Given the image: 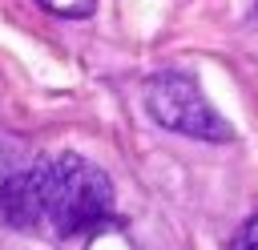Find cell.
Listing matches in <instances>:
<instances>
[{
  "label": "cell",
  "mask_w": 258,
  "mask_h": 250,
  "mask_svg": "<svg viewBox=\"0 0 258 250\" xmlns=\"http://www.w3.org/2000/svg\"><path fill=\"white\" fill-rule=\"evenodd\" d=\"M40 222H48L60 238L93 234L113 222V181L105 169L77 153H60L40 165Z\"/></svg>",
  "instance_id": "cell-1"
},
{
  "label": "cell",
  "mask_w": 258,
  "mask_h": 250,
  "mask_svg": "<svg viewBox=\"0 0 258 250\" xmlns=\"http://www.w3.org/2000/svg\"><path fill=\"white\" fill-rule=\"evenodd\" d=\"M145 109L157 125L185 133V137H198V141H230L234 137L230 121L218 117V109L206 101L202 85L177 69L153 73L145 81Z\"/></svg>",
  "instance_id": "cell-2"
},
{
  "label": "cell",
  "mask_w": 258,
  "mask_h": 250,
  "mask_svg": "<svg viewBox=\"0 0 258 250\" xmlns=\"http://www.w3.org/2000/svg\"><path fill=\"white\" fill-rule=\"evenodd\" d=\"M0 218L16 230L40 226V165L20 169L0 185Z\"/></svg>",
  "instance_id": "cell-3"
},
{
  "label": "cell",
  "mask_w": 258,
  "mask_h": 250,
  "mask_svg": "<svg viewBox=\"0 0 258 250\" xmlns=\"http://www.w3.org/2000/svg\"><path fill=\"white\" fill-rule=\"evenodd\" d=\"M40 8H48L52 16H64V20H81L97 8V0H36Z\"/></svg>",
  "instance_id": "cell-4"
},
{
  "label": "cell",
  "mask_w": 258,
  "mask_h": 250,
  "mask_svg": "<svg viewBox=\"0 0 258 250\" xmlns=\"http://www.w3.org/2000/svg\"><path fill=\"white\" fill-rule=\"evenodd\" d=\"M242 250H258V218L246 222V230H242Z\"/></svg>",
  "instance_id": "cell-5"
},
{
  "label": "cell",
  "mask_w": 258,
  "mask_h": 250,
  "mask_svg": "<svg viewBox=\"0 0 258 250\" xmlns=\"http://www.w3.org/2000/svg\"><path fill=\"white\" fill-rule=\"evenodd\" d=\"M254 8H258V4H254Z\"/></svg>",
  "instance_id": "cell-6"
}]
</instances>
